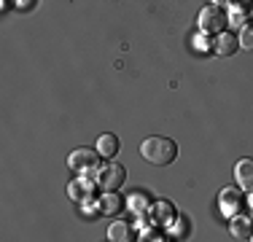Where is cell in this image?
<instances>
[{"label":"cell","instance_id":"13","mask_svg":"<svg viewBox=\"0 0 253 242\" xmlns=\"http://www.w3.org/2000/svg\"><path fill=\"white\" fill-rule=\"evenodd\" d=\"M240 46L253 51V24H245L243 27V33H240Z\"/></svg>","mask_w":253,"mask_h":242},{"label":"cell","instance_id":"12","mask_svg":"<svg viewBox=\"0 0 253 242\" xmlns=\"http://www.w3.org/2000/svg\"><path fill=\"white\" fill-rule=\"evenodd\" d=\"M70 199H76V202H84V199H86V194H89V183H70Z\"/></svg>","mask_w":253,"mask_h":242},{"label":"cell","instance_id":"3","mask_svg":"<svg viewBox=\"0 0 253 242\" xmlns=\"http://www.w3.org/2000/svg\"><path fill=\"white\" fill-rule=\"evenodd\" d=\"M226 24H229V16L224 14L221 5H208V8L200 14V30L208 35H221L226 33Z\"/></svg>","mask_w":253,"mask_h":242},{"label":"cell","instance_id":"11","mask_svg":"<svg viewBox=\"0 0 253 242\" xmlns=\"http://www.w3.org/2000/svg\"><path fill=\"white\" fill-rule=\"evenodd\" d=\"M108 240H113V242H126V240H132V229H129V223L116 221L111 229H108Z\"/></svg>","mask_w":253,"mask_h":242},{"label":"cell","instance_id":"2","mask_svg":"<svg viewBox=\"0 0 253 242\" xmlns=\"http://www.w3.org/2000/svg\"><path fill=\"white\" fill-rule=\"evenodd\" d=\"M97 164H100V154H97V148H78V151H73V154L68 156V167L73 169V172H78V175H94L97 172Z\"/></svg>","mask_w":253,"mask_h":242},{"label":"cell","instance_id":"8","mask_svg":"<svg viewBox=\"0 0 253 242\" xmlns=\"http://www.w3.org/2000/svg\"><path fill=\"white\" fill-rule=\"evenodd\" d=\"M122 207H124V199L119 197V194H113V191L102 194V199H100V213L102 215H119Z\"/></svg>","mask_w":253,"mask_h":242},{"label":"cell","instance_id":"5","mask_svg":"<svg viewBox=\"0 0 253 242\" xmlns=\"http://www.w3.org/2000/svg\"><path fill=\"white\" fill-rule=\"evenodd\" d=\"M243 204H245V199H243V194H240L237 189H224V191H221V210H224L229 218L240 215Z\"/></svg>","mask_w":253,"mask_h":242},{"label":"cell","instance_id":"10","mask_svg":"<svg viewBox=\"0 0 253 242\" xmlns=\"http://www.w3.org/2000/svg\"><path fill=\"white\" fill-rule=\"evenodd\" d=\"M97 154L102 159H113L119 154V137L116 135H100L97 137Z\"/></svg>","mask_w":253,"mask_h":242},{"label":"cell","instance_id":"1","mask_svg":"<svg viewBox=\"0 0 253 242\" xmlns=\"http://www.w3.org/2000/svg\"><path fill=\"white\" fill-rule=\"evenodd\" d=\"M140 154H143V159H146L148 164L167 167V164H172V161H175L178 145H175V140H170V137L154 135V137H146V140L140 143Z\"/></svg>","mask_w":253,"mask_h":242},{"label":"cell","instance_id":"7","mask_svg":"<svg viewBox=\"0 0 253 242\" xmlns=\"http://www.w3.org/2000/svg\"><path fill=\"white\" fill-rule=\"evenodd\" d=\"M232 234L240 240H253V218L251 215H234L232 218Z\"/></svg>","mask_w":253,"mask_h":242},{"label":"cell","instance_id":"9","mask_svg":"<svg viewBox=\"0 0 253 242\" xmlns=\"http://www.w3.org/2000/svg\"><path fill=\"white\" fill-rule=\"evenodd\" d=\"M237 48H240V38H234L232 33H221L215 38V54H221V57H232Z\"/></svg>","mask_w":253,"mask_h":242},{"label":"cell","instance_id":"6","mask_svg":"<svg viewBox=\"0 0 253 242\" xmlns=\"http://www.w3.org/2000/svg\"><path fill=\"white\" fill-rule=\"evenodd\" d=\"M234 175H237L240 189L253 191V159H243V161H237V169H234Z\"/></svg>","mask_w":253,"mask_h":242},{"label":"cell","instance_id":"4","mask_svg":"<svg viewBox=\"0 0 253 242\" xmlns=\"http://www.w3.org/2000/svg\"><path fill=\"white\" fill-rule=\"evenodd\" d=\"M126 180V169L122 164H105L102 169H97V186L102 191H116L122 189Z\"/></svg>","mask_w":253,"mask_h":242}]
</instances>
